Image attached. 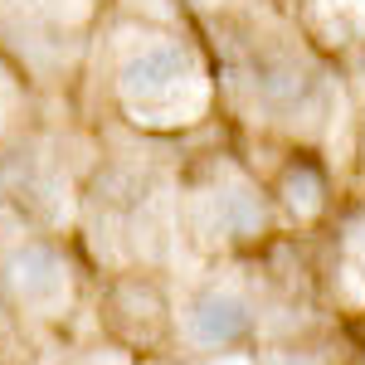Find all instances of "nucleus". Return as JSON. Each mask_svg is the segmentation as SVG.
Masks as SVG:
<instances>
[{"label": "nucleus", "instance_id": "39448f33", "mask_svg": "<svg viewBox=\"0 0 365 365\" xmlns=\"http://www.w3.org/2000/svg\"><path fill=\"white\" fill-rule=\"evenodd\" d=\"M210 215H215V229L225 239H244V234H258L263 229V205L253 190L244 185H229V190H215L210 195Z\"/></svg>", "mask_w": 365, "mask_h": 365}, {"label": "nucleus", "instance_id": "0eeeda50", "mask_svg": "<svg viewBox=\"0 0 365 365\" xmlns=\"http://www.w3.org/2000/svg\"><path fill=\"white\" fill-rule=\"evenodd\" d=\"M268 365H312V361H297V356H278V361H268Z\"/></svg>", "mask_w": 365, "mask_h": 365}, {"label": "nucleus", "instance_id": "f257e3e1", "mask_svg": "<svg viewBox=\"0 0 365 365\" xmlns=\"http://www.w3.org/2000/svg\"><path fill=\"white\" fill-rule=\"evenodd\" d=\"M117 78H122V93H127L132 103L156 108V103L175 98L180 88L195 78V58H190L185 44H146L137 54H127V63H122Z\"/></svg>", "mask_w": 365, "mask_h": 365}, {"label": "nucleus", "instance_id": "f03ea898", "mask_svg": "<svg viewBox=\"0 0 365 365\" xmlns=\"http://www.w3.org/2000/svg\"><path fill=\"white\" fill-rule=\"evenodd\" d=\"M5 278L20 292V302H29V307H39V312H54L58 302L68 297V263H63V253H58L54 244H44V239H25V244L10 249Z\"/></svg>", "mask_w": 365, "mask_h": 365}, {"label": "nucleus", "instance_id": "20e7f679", "mask_svg": "<svg viewBox=\"0 0 365 365\" xmlns=\"http://www.w3.org/2000/svg\"><path fill=\"white\" fill-rule=\"evenodd\" d=\"M249 322L253 317H249V302L244 297H234V292H200L195 302H190L185 331L205 351H225V346L249 336Z\"/></svg>", "mask_w": 365, "mask_h": 365}, {"label": "nucleus", "instance_id": "6e6552de", "mask_svg": "<svg viewBox=\"0 0 365 365\" xmlns=\"http://www.w3.org/2000/svg\"><path fill=\"white\" fill-rule=\"evenodd\" d=\"M0 317H5V287H0Z\"/></svg>", "mask_w": 365, "mask_h": 365}, {"label": "nucleus", "instance_id": "7ed1b4c3", "mask_svg": "<svg viewBox=\"0 0 365 365\" xmlns=\"http://www.w3.org/2000/svg\"><path fill=\"white\" fill-rule=\"evenodd\" d=\"M244 83L253 88L258 103H268L278 113H292L317 93V73L287 49H253L249 63H244Z\"/></svg>", "mask_w": 365, "mask_h": 365}, {"label": "nucleus", "instance_id": "423d86ee", "mask_svg": "<svg viewBox=\"0 0 365 365\" xmlns=\"http://www.w3.org/2000/svg\"><path fill=\"white\" fill-rule=\"evenodd\" d=\"M287 200H292V205H302V210L317 205V175H312L307 166H297L292 175H287Z\"/></svg>", "mask_w": 365, "mask_h": 365}]
</instances>
